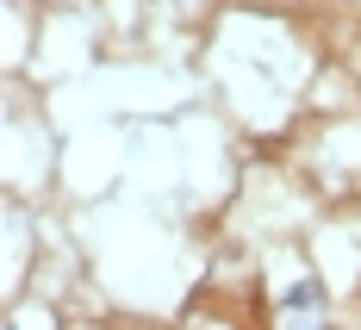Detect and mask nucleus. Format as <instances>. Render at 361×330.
<instances>
[]
</instances>
